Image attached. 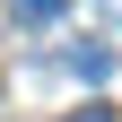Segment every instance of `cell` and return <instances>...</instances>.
Returning <instances> with one entry per match:
<instances>
[{"label": "cell", "mask_w": 122, "mask_h": 122, "mask_svg": "<svg viewBox=\"0 0 122 122\" xmlns=\"http://www.w3.org/2000/svg\"><path fill=\"white\" fill-rule=\"evenodd\" d=\"M61 122H113V113H105V105H87V113H61Z\"/></svg>", "instance_id": "cell-2"}, {"label": "cell", "mask_w": 122, "mask_h": 122, "mask_svg": "<svg viewBox=\"0 0 122 122\" xmlns=\"http://www.w3.org/2000/svg\"><path fill=\"white\" fill-rule=\"evenodd\" d=\"M105 9H113V18H122V0H105Z\"/></svg>", "instance_id": "cell-3"}, {"label": "cell", "mask_w": 122, "mask_h": 122, "mask_svg": "<svg viewBox=\"0 0 122 122\" xmlns=\"http://www.w3.org/2000/svg\"><path fill=\"white\" fill-rule=\"evenodd\" d=\"M18 18H61V0H9Z\"/></svg>", "instance_id": "cell-1"}]
</instances>
